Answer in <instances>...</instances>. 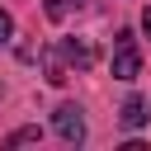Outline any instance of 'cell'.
I'll return each mask as SVG.
<instances>
[{
	"label": "cell",
	"mask_w": 151,
	"mask_h": 151,
	"mask_svg": "<svg viewBox=\"0 0 151 151\" xmlns=\"http://www.w3.org/2000/svg\"><path fill=\"white\" fill-rule=\"evenodd\" d=\"M52 127H57V137L66 146H80L85 142V113H80V104H61L52 113Z\"/></svg>",
	"instance_id": "7a4b0ae2"
},
{
	"label": "cell",
	"mask_w": 151,
	"mask_h": 151,
	"mask_svg": "<svg viewBox=\"0 0 151 151\" xmlns=\"http://www.w3.org/2000/svg\"><path fill=\"white\" fill-rule=\"evenodd\" d=\"M42 76H47V85H66V66H61V52H42Z\"/></svg>",
	"instance_id": "5b68a950"
},
{
	"label": "cell",
	"mask_w": 151,
	"mask_h": 151,
	"mask_svg": "<svg viewBox=\"0 0 151 151\" xmlns=\"http://www.w3.org/2000/svg\"><path fill=\"white\" fill-rule=\"evenodd\" d=\"M24 142H38V127H19V132H9V146H24Z\"/></svg>",
	"instance_id": "8992f818"
},
{
	"label": "cell",
	"mask_w": 151,
	"mask_h": 151,
	"mask_svg": "<svg viewBox=\"0 0 151 151\" xmlns=\"http://www.w3.org/2000/svg\"><path fill=\"white\" fill-rule=\"evenodd\" d=\"M146 118H151V113H146V99H142V94H127L123 109H118V123H123V127H146Z\"/></svg>",
	"instance_id": "277c9868"
},
{
	"label": "cell",
	"mask_w": 151,
	"mask_h": 151,
	"mask_svg": "<svg viewBox=\"0 0 151 151\" xmlns=\"http://www.w3.org/2000/svg\"><path fill=\"white\" fill-rule=\"evenodd\" d=\"M142 33H146V38H151V5H146V9H142Z\"/></svg>",
	"instance_id": "9c48e42d"
},
{
	"label": "cell",
	"mask_w": 151,
	"mask_h": 151,
	"mask_svg": "<svg viewBox=\"0 0 151 151\" xmlns=\"http://www.w3.org/2000/svg\"><path fill=\"white\" fill-rule=\"evenodd\" d=\"M57 52H61V57H66L76 71H90V66L99 61V52H94L85 38H61V42H57Z\"/></svg>",
	"instance_id": "3957f363"
},
{
	"label": "cell",
	"mask_w": 151,
	"mask_h": 151,
	"mask_svg": "<svg viewBox=\"0 0 151 151\" xmlns=\"http://www.w3.org/2000/svg\"><path fill=\"white\" fill-rule=\"evenodd\" d=\"M14 38V19H9V9H0V47Z\"/></svg>",
	"instance_id": "52a82bcc"
},
{
	"label": "cell",
	"mask_w": 151,
	"mask_h": 151,
	"mask_svg": "<svg viewBox=\"0 0 151 151\" xmlns=\"http://www.w3.org/2000/svg\"><path fill=\"white\" fill-rule=\"evenodd\" d=\"M42 9H47V19H66V0H42Z\"/></svg>",
	"instance_id": "ba28073f"
},
{
	"label": "cell",
	"mask_w": 151,
	"mask_h": 151,
	"mask_svg": "<svg viewBox=\"0 0 151 151\" xmlns=\"http://www.w3.org/2000/svg\"><path fill=\"white\" fill-rule=\"evenodd\" d=\"M142 76V52L132 47V33L123 28L113 38V80H137Z\"/></svg>",
	"instance_id": "6da1fadb"
}]
</instances>
